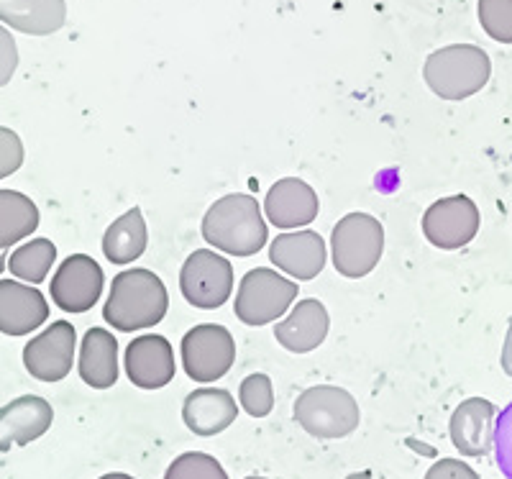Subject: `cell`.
<instances>
[{
  "label": "cell",
  "instance_id": "6da1fadb",
  "mask_svg": "<svg viewBox=\"0 0 512 479\" xmlns=\"http://www.w3.org/2000/svg\"><path fill=\"white\" fill-rule=\"evenodd\" d=\"M203 239L231 257H254L267 244V223L256 198L246 193L226 195L210 205L203 218Z\"/></svg>",
  "mask_w": 512,
  "mask_h": 479
},
{
  "label": "cell",
  "instance_id": "7a4b0ae2",
  "mask_svg": "<svg viewBox=\"0 0 512 479\" xmlns=\"http://www.w3.org/2000/svg\"><path fill=\"white\" fill-rule=\"evenodd\" d=\"M167 310V287L152 269H126L113 277L111 295L103 305V318L116 331L131 333L157 326L164 321Z\"/></svg>",
  "mask_w": 512,
  "mask_h": 479
},
{
  "label": "cell",
  "instance_id": "3957f363",
  "mask_svg": "<svg viewBox=\"0 0 512 479\" xmlns=\"http://www.w3.org/2000/svg\"><path fill=\"white\" fill-rule=\"evenodd\" d=\"M489 75V54L474 44H451L436 49L423 65L425 85L443 100L472 98L487 85Z\"/></svg>",
  "mask_w": 512,
  "mask_h": 479
},
{
  "label": "cell",
  "instance_id": "277c9868",
  "mask_svg": "<svg viewBox=\"0 0 512 479\" xmlns=\"http://www.w3.org/2000/svg\"><path fill=\"white\" fill-rule=\"evenodd\" d=\"M295 421L315 439H344L359 428V403L349 390L333 385L308 387L295 400Z\"/></svg>",
  "mask_w": 512,
  "mask_h": 479
},
{
  "label": "cell",
  "instance_id": "5b68a950",
  "mask_svg": "<svg viewBox=\"0 0 512 479\" xmlns=\"http://www.w3.org/2000/svg\"><path fill=\"white\" fill-rule=\"evenodd\" d=\"M384 252V228L369 213H349L333 226V267L346 280H361L379 264Z\"/></svg>",
  "mask_w": 512,
  "mask_h": 479
},
{
  "label": "cell",
  "instance_id": "8992f818",
  "mask_svg": "<svg viewBox=\"0 0 512 479\" xmlns=\"http://www.w3.org/2000/svg\"><path fill=\"white\" fill-rule=\"evenodd\" d=\"M297 298V282L267 267L249 269L239 285L233 313L246 326H267L287 313Z\"/></svg>",
  "mask_w": 512,
  "mask_h": 479
},
{
  "label": "cell",
  "instance_id": "52a82bcc",
  "mask_svg": "<svg viewBox=\"0 0 512 479\" xmlns=\"http://www.w3.org/2000/svg\"><path fill=\"white\" fill-rule=\"evenodd\" d=\"M182 367L195 382H216L236 362V341L231 331L216 323H200L185 333L180 346Z\"/></svg>",
  "mask_w": 512,
  "mask_h": 479
},
{
  "label": "cell",
  "instance_id": "ba28073f",
  "mask_svg": "<svg viewBox=\"0 0 512 479\" xmlns=\"http://www.w3.org/2000/svg\"><path fill=\"white\" fill-rule=\"evenodd\" d=\"M180 290L195 308L216 310L233 293V267L221 254L198 249L185 259L180 272Z\"/></svg>",
  "mask_w": 512,
  "mask_h": 479
},
{
  "label": "cell",
  "instance_id": "9c48e42d",
  "mask_svg": "<svg viewBox=\"0 0 512 479\" xmlns=\"http://www.w3.org/2000/svg\"><path fill=\"white\" fill-rule=\"evenodd\" d=\"M479 208L469 195L441 198L425 211L423 234L438 249L454 252L477 236Z\"/></svg>",
  "mask_w": 512,
  "mask_h": 479
},
{
  "label": "cell",
  "instance_id": "30bf717a",
  "mask_svg": "<svg viewBox=\"0 0 512 479\" xmlns=\"http://www.w3.org/2000/svg\"><path fill=\"white\" fill-rule=\"evenodd\" d=\"M103 269L88 254H70L52 277V300L64 313H88L103 295Z\"/></svg>",
  "mask_w": 512,
  "mask_h": 479
},
{
  "label": "cell",
  "instance_id": "8fae6325",
  "mask_svg": "<svg viewBox=\"0 0 512 479\" xmlns=\"http://www.w3.org/2000/svg\"><path fill=\"white\" fill-rule=\"evenodd\" d=\"M77 333L70 321H54L24 346L26 372L39 382H59L72 372Z\"/></svg>",
  "mask_w": 512,
  "mask_h": 479
},
{
  "label": "cell",
  "instance_id": "7c38bea8",
  "mask_svg": "<svg viewBox=\"0 0 512 479\" xmlns=\"http://www.w3.org/2000/svg\"><path fill=\"white\" fill-rule=\"evenodd\" d=\"M126 364L128 380L141 390H159L175 380V349L164 336L149 333L139 336L126 346Z\"/></svg>",
  "mask_w": 512,
  "mask_h": 479
},
{
  "label": "cell",
  "instance_id": "4fadbf2b",
  "mask_svg": "<svg viewBox=\"0 0 512 479\" xmlns=\"http://www.w3.org/2000/svg\"><path fill=\"white\" fill-rule=\"evenodd\" d=\"M326 259V241L315 231L280 234L269 244V262L282 269L285 275H290L292 280H315L326 267Z\"/></svg>",
  "mask_w": 512,
  "mask_h": 479
},
{
  "label": "cell",
  "instance_id": "5bb4252c",
  "mask_svg": "<svg viewBox=\"0 0 512 479\" xmlns=\"http://www.w3.org/2000/svg\"><path fill=\"white\" fill-rule=\"evenodd\" d=\"M54 410L39 395H24L0 408V454L11 446H29L52 428Z\"/></svg>",
  "mask_w": 512,
  "mask_h": 479
},
{
  "label": "cell",
  "instance_id": "9a60e30c",
  "mask_svg": "<svg viewBox=\"0 0 512 479\" xmlns=\"http://www.w3.org/2000/svg\"><path fill=\"white\" fill-rule=\"evenodd\" d=\"M49 321V303L34 285L0 280V333L29 336Z\"/></svg>",
  "mask_w": 512,
  "mask_h": 479
},
{
  "label": "cell",
  "instance_id": "2e32d148",
  "mask_svg": "<svg viewBox=\"0 0 512 479\" xmlns=\"http://www.w3.org/2000/svg\"><path fill=\"white\" fill-rule=\"evenodd\" d=\"M320 203L313 187L300 177H282L269 187L264 213L277 228H300L318 218Z\"/></svg>",
  "mask_w": 512,
  "mask_h": 479
},
{
  "label": "cell",
  "instance_id": "e0dca14e",
  "mask_svg": "<svg viewBox=\"0 0 512 479\" xmlns=\"http://www.w3.org/2000/svg\"><path fill=\"white\" fill-rule=\"evenodd\" d=\"M497 408L484 398H469L451 415V441L461 456H484L495 446Z\"/></svg>",
  "mask_w": 512,
  "mask_h": 479
},
{
  "label": "cell",
  "instance_id": "ac0fdd59",
  "mask_svg": "<svg viewBox=\"0 0 512 479\" xmlns=\"http://www.w3.org/2000/svg\"><path fill=\"white\" fill-rule=\"evenodd\" d=\"M328 328H331V318H328L326 305L315 298H308L300 300L290 310V316L277 323L274 339L282 349L292 351V354H308L326 341Z\"/></svg>",
  "mask_w": 512,
  "mask_h": 479
},
{
  "label": "cell",
  "instance_id": "d6986e66",
  "mask_svg": "<svg viewBox=\"0 0 512 479\" xmlns=\"http://www.w3.org/2000/svg\"><path fill=\"white\" fill-rule=\"evenodd\" d=\"M236 415L239 408L233 395L218 387L192 390L182 405V421L195 436H218L236 421Z\"/></svg>",
  "mask_w": 512,
  "mask_h": 479
},
{
  "label": "cell",
  "instance_id": "ffe728a7",
  "mask_svg": "<svg viewBox=\"0 0 512 479\" xmlns=\"http://www.w3.org/2000/svg\"><path fill=\"white\" fill-rule=\"evenodd\" d=\"M67 21L64 0H0V24L29 36L57 34Z\"/></svg>",
  "mask_w": 512,
  "mask_h": 479
},
{
  "label": "cell",
  "instance_id": "44dd1931",
  "mask_svg": "<svg viewBox=\"0 0 512 479\" xmlns=\"http://www.w3.org/2000/svg\"><path fill=\"white\" fill-rule=\"evenodd\" d=\"M80 377L93 390H108L118 382V341L105 328H90L80 346Z\"/></svg>",
  "mask_w": 512,
  "mask_h": 479
},
{
  "label": "cell",
  "instance_id": "7402d4cb",
  "mask_svg": "<svg viewBox=\"0 0 512 479\" xmlns=\"http://www.w3.org/2000/svg\"><path fill=\"white\" fill-rule=\"evenodd\" d=\"M149 246V228H146L141 208H131L108 226L103 236V254L111 264H128L139 259Z\"/></svg>",
  "mask_w": 512,
  "mask_h": 479
},
{
  "label": "cell",
  "instance_id": "603a6c76",
  "mask_svg": "<svg viewBox=\"0 0 512 479\" xmlns=\"http://www.w3.org/2000/svg\"><path fill=\"white\" fill-rule=\"evenodd\" d=\"M39 228V208L29 195L0 190V252L29 239Z\"/></svg>",
  "mask_w": 512,
  "mask_h": 479
},
{
  "label": "cell",
  "instance_id": "cb8c5ba5",
  "mask_svg": "<svg viewBox=\"0 0 512 479\" xmlns=\"http://www.w3.org/2000/svg\"><path fill=\"white\" fill-rule=\"evenodd\" d=\"M54 259H57V246L52 241L31 239L8 257V269L16 280H24L26 285H39L49 277Z\"/></svg>",
  "mask_w": 512,
  "mask_h": 479
},
{
  "label": "cell",
  "instance_id": "d4e9b609",
  "mask_svg": "<svg viewBox=\"0 0 512 479\" xmlns=\"http://www.w3.org/2000/svg\"><path fill=\"white\" fill-rule=\"evenodd\" d=\"M164 479H228V474L216 456L187 451L169 464Z\"/></svg>",
  "mask_w": 512,
  "mask_h": 479
},
{
  "label": "cell",
  "instance_id": "484cf974",
  "mask_svg": "<svg viewBox=\"0 0 512 479\" xmlns=\"http://www.w3.org/2000/svg\"><path fill=\"white\" fill-rule=\"evenodd\" d=\"M241 408L251 418H267L274 408V387L267 374H249L239 387Z\"/></svg>",
  "mask_w": 512,
  "mask_h": 479
},
{
  "label": "cell",
  "instance_id": "4316f807",
  "mask_svg": "<svg viewBox=\"0 0 512 479\" xmlns=\"http://www.w3.org/2000/svg\"><path fill=\"white\" fill-rule=\"evenodd\" d=\"M479 24L489 39L512 44V0H479Z\"/></svg>",
  "mask_w": 512,
  "mask_h": 479
},
{
  "label": "cell",
  "instance_id": "83f0119b",
  "mask_svg": "<svg viewBox=\"0 0 512 479\" xmlns=\"http://www.w3.org/2000/svg\"><path fill=\"white\" fill-rule=\"evenodd\" d=\"M495 462L507 479H512V400L497 413L495 423Z\"/></svg>",
  "mask_w": 512,
  "mask_h": 479
},
{
  "label": "cell",
  "instance_id": "f1b7e54d",
  "mask_svg": "<svg viewBox=\"0 0 512 479\" xmlns=\"http://www.w3.org/2000/svg\"><path fill=\"white\" fill-rule=\"evenodd\" d=\"M24 164V141L13 129L0 126V180L11 177Z\"/></svg>",
  "mask_w": 512,
  "mask_h": 479
},
{
  "label": "cell",
  "instance_id": "f546056e",
  "mask_svg": "<svg viewBox=\"0 0 512 479\" xmlns=\"http://www.w3.org/2000/svg\"><path fill=\"white\" fill-rule=\"evenodd\" d=\"M18 67V47L11 31L6 26H0V88L11 82Z\"/></svg>",
  "mask_w": 512,
  "mask_h": 479
},
{
  "label": "cell",
  "instance_id": "4dcf8cb0",
  "mask_svg": "<svg viewBox=\"0 0 512 479\" xmlns=\"http://www.w3.org/2000/svg\"><path fill=\"white\" fill-rule=\"evenodd\" d=\"M425 479H479V474L459 459H441L428 469Z\"/></svg>",
  "mask_w": 512,
  "mask_h": 479
},
{
  "label": "cell",
  "instance_id": "1f68e13d",
  "mask_svg": "<svg viewBox=\"0 0 512 479\" xmlns=\"http://www.w3.org/2000/svg\"><path fill=\"white\" fill-rule=\"evenodd\" d=\"M502 372L507 377H512V318H510V326H507V336H505V344H502Z\"/></svg>",
  "mask_w": 512,
  "mask_h": 479
},
{
  "label": "cell",
  "instance_id": "d6a6232c",
  "mask_svg": "<svg viewBox=\"0 0 512 479\" xmlns=\"http://www.w3.org/2000/svg\"><path fill=\"white\" fill-rule=\"evenodd\" d=\"M100 479H134L131 474H121V472H113V474H103Z\"/></svg>",
  "mask_w": 512,
  "mask_h": 479
},
{
  "label": "cell",
  "instance_id": "836d02e7",
  "mask_svg": "<svg viewBox=\"0 0 512 479\" xmlns=\"http://www.w3.org/2000/svg\"><path fill=\"white\" fill-rule=\"evenodd\" d=\"M346 479H372V472H356V474H349Z\"/></svg>",
  "mask_w": 512,
  "mask_h": 479
},
{
  "label": "cell",
  "instance_id": "e575fe53",
  "mask_svg": "<svg viewBox=\"0 0 512 479\" xmlns=\"http://www.w3.org/2000/svg\"><path fill=\"white\" fill-rule=\"evenodd\" d=\"M3 269H8V254L0 252V275H3Z\"/></svg>",
  "mask_w": 512,
  "mask_h": 479
},
{
  "label": "cell",
  "instance_id": "d590c367",
  "mask_svg": "<svg viewBox=\"0 0 512 479\" xmlns=\"http://www.w3.org/2000/svg\"><path fill=\"white\" fill-rule=\"evenodd\" d=\"M246 479H264V477H246Z\"/></svg>",
  "mask_w": 512,
  "mask_h": 479
}]
</instances>
